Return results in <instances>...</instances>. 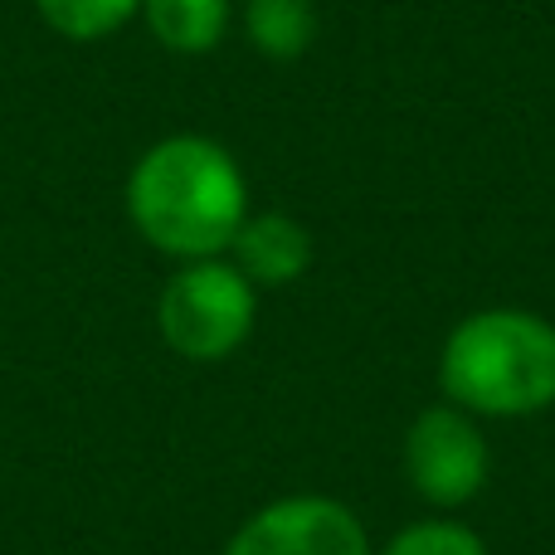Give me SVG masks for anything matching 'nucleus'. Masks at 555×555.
Instances as JSON below:
<instances>
[{"label":"nucleus","mask_w":555,"mask_h":555,"mask_svg":"<svg viewBox=\"0 0 555 555\" xmlns=\"http://www.w3.org/2000/svg\"><path fill=\"white\" fill-rule=\"evenodd\" d=\"M127 220L156 254L181 263L224 259L249 220V181L215 137H162L127 176Z\"/></svg>","instance_id":"obj_1"},{"label":"nucleus","mask_w":555,"mask_h":555,"mask_svg":"<svg viewBox=\"0 0 555 555\" xmlns=\"http://www.w3.org/2000/svg\"><path fill=\"white\" fill-rule=\"evenodd\" d=\"M439 385L473 420H527L555 404V322L531 307H482L439 351Z\"/></svg>","instance_id":"obj_2"},{"label":"nucleus","mask_w":555,"mask_h":555,"mask_svg":"<svg viewBox=\"0 0 555 555\" xmlns=\"http://www.w3.org/2000/svg\"><path fill=\"white\" fill-rule=\"evenodd\" d=\"M259 317V287L230 259H191L166 278L156 297V326L162 341L185 361H224L254 332Z\"/></svg>","instance_id":"obj_3"},{"label":"nucleus","mask_w":555,"mask_h":555,"mask_svg":"<svg viewBox=\"0 0 555 555\" xmlns=\"http://www.w3.org/2000/svg\"><path fill=\"white\" fill-rule=\"evenodd\" d=\"M488 468L492 449L468 410L429 404V410L414 414L410 434H404V478L429 507H468L488 488Z\"/></svg>","instance_id":"obj_4"},{"label":"nucleus","mask_w":555,"mask_h":555,"mask_svg":"<svg viewBox=\"0 0 555 555\" xmlns=\"http://www.w3.org/2000/svg\"><path fill=\"white\" fill-rule=\"evenodd\" d=\"M224 555H375L361 517L322 492H293L259 507Z\"/></svg>","instance_id":"obj_5"},{"label":"nucleus","mask_w":555,"mask_h":555,"mask_svg":"<svg viewBox=\"0 0 555 555\" xmlns=\"http://www.w3.org/2000/svg\"><path fill=\"white\" fill-rule=\"evenodd\" d=\"M312 230L283 210L249 215L230 244V263L254 287H287L312 269Z\"/></svg>","instance_id":"obj_6"},{"label":"nucleus","mask_w":555,"mask_h":555,"mask_svg":"<svg viewBox=\"0 0 555 555\" xmlns=\"http://www.w3.org/2000/svg\"><path fill=\"white\" fill-rule=\"evenodd\" d=\"M142 20L171 54H210L230 29V0H142Z\"/></svg>","instance_id":"obj_7"},{"label":"nucleus","mask_w":555,"mask_h":555,"mask_svg":"<svg viewBox=\"0 0 555 555\" xmlns=\"http://www.w3.org/2000/svg\"><path fill=\"white\" fill-rule=\"evenodd\" d=\"M244 35L263 59H302L317 39V0H249Z\"/></svg>","instance_id":"obj_8"},{"label":"nucleus","mask_w":555,"mask_h":555,"mask_svg":"<svg viewBox=\"0 0 555 555\" xmlns=\"http://www.w3.org/2000/svg\"><path fill=\"white\" fill-rule=\"evenodd\" d=\"M44 25L54 35L74 39V44H93L127 25L132 15H142V0H35Z\"/></svg>","instance_id":"obj_9"},{"label":"nucleus","mask_w":555,"mask_h":555,"mask_svg":"<svg viewBox=\"0 0 555 555\" xmlns=\"http://www.w3.org/2000/svg\"><path fill=\"white\" fill-rule=\"evenodd\" d=\"M375 555H488V541L453 517H424L400 527Z\"/></svg>","instance_id":"obj_10"}]
</instances>
